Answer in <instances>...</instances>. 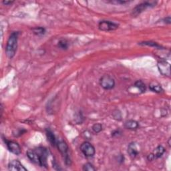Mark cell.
<instances>
[{
  "instance_id": "6da1fadb",
  "label": "cell",
  "mask_w": 171,
  "mask_h": 171,
  "mask_svg": "<svg viewBox=\"0 0 171 171\" xmlns=\"http://www.w3.org/2000/svg\"><path fill=\"white\" fill-rule=\"evenodd\" d=\"M18 32H12L9 35L7 45L5 47V53L9 58H13L16 53L18 48Z\"/></svg>"
},
{
  "instance_id": "7a4b0ae2",
  "label": "cell",
  "mask_w": 171,
  "mask_h": 171,
  "mask_svg": "<svg viewBox=\"0 0 171 171\" xmlns=\"http://www.w3.org/2000/svg\"><path fill=\"white\" fill-rule=\"evenodd\" d=\"M38 157V165L45 168L48 167V157L49 151L44 147H38L34 149Z\"/></svg>"
},
{
  "instance_id": "3957f363",
  "label": "cell",
  "mask_w": 171,
  "mask_h": 171,
  "mask_svg": "<svg viewBox=\"0 0 171 171\" xmlns=\"http://www.w3.org/2000/svg\"><path fill=\"white\" fill-rule=\"evenodd\" d=\"M56 146L58 147V150L62 154V156L64 157L65 164H68V165H70L71 160L70 159V156L68 155L69 148L66 142H64V140H60L59 142H57Z\"/></svg>"
},
{
  "instance_id": "277c9868",
  "label": "cell",
  "mask_w": 171,
  "mask_h": 171,
  "mask_svg": "<svg viewBox=\"0 0 171 171\" xmlns=\"http://www.w3.org/2000/svg\"><path fill=\"white\" fill-rule=\"evenodd\" d=\"M100 84L104 90H112L115 86V80L111 75L105 74L101 77Z\"/></svg>"
},
{
  "instance_id": "5b68a950",
  "label": "cell",
  "mask_w": 171,
  "mask_h": 171,
  "mask_svg": "<svg viewBox=\"0 0 171 171\" xmlns=\"http://www.w3.org/2000/svg\"><path fill=\"white\" fill-rule=\"evenodd\" d=\"M118 27H119V25L116 24V23L107 20L101 21L98 24V28L100 30L104 32L114 31L117 29Z\"/></svg>"
},
{
  "instance_id": "8992f818",
  "label": "cell",
  "mask_w": 171,
  "mask_h": 171,
  "mask_svg": "<svg viewBox=\"0 0 171 171\" xmlns=\"http://www.w3.org/2000/svg\"><path fill=\"white\" fill-rule=\"evenodd\" d=\"M80 150L86 156L92 157L96 153L94 146L89 142H84L80 146Z\"/></svg>"
},
{
  "instance_id": "52a82bcc",
  "label": "cell",
  "mask_w": 171,
  "mask_h": 171,
  "mask_svg": "<svg viewBox=\"0 0 171 171\" xmlns=\"http://www.w3.org/2000/svg\"><path fill=\"white\" fill-rule=\"evenodd\" d=\"M156 2H143L142 4L138 5L136 6L132 11V15L134 16H137L139 14H141L142 12H144L147 8L153 7L156 5Z\"/></svg>"
},
{
  "instance_id": "ba28073f",
  "label": "cell",
  "mask_w": 171,
  "mask_h": 171,
  "mask_svg": "<svg viewBox=\"0 0 171 171\" xmlns=\"http://www.w3.org/2000/svg\"><path fill=\"white\" fill-rule=\"evenodd\" d=\"M157 67L161 74L166 76L170 77V65L169 63L165 60H161L158 62Z\"/></svg>"
},
{
  "instance_id": "9c48e42d",
  "label": "cell",
  "mask_w": 171,
  "mask_h": 171,
  "mask_svg": "<svg viewBox=\"0 0 171 171\" xmlns=\"http://www.w3.org/2000/svg\"><path fill=\"white\" fill-rule=\"evenodd\" d=\"M5 144L7 146L8 150L13 154L19 155L22 153V149L20 146L19 145L18 142H14V141H8L5 140Z\"/></svg>"
},
{
  "instance_id": "30bf717a",
  "label": "cell",
  "mask_w": 171,
  "mask_h": 171,
  "mask_svg": "<svg viewBox=\"0 0 171 171\" xmlns=\"http://www.w3.org/2000/svg\"><path fill=\"white\" fill-rule=\"evenodd\" d=\"M8 169L12 171H28V170L18 160L11 161L8 164Z\"/></svg>"
},
{
  "instance_id": "8fae6325",
  "label": "cell",
  "mask_w": 171,
  "mask_h": 171,
  "mask_svg": "<svg viewBox=\"0 0 171 171\" xmlns=\"http://www.w3.org/2000/svg\"><path fill=\"white\" fill-rule=\"evenodd\" d=\"M128 153L132 158H135L139 153V150H138L137 146L135 142L130 143L128 147Z\"/></svg>"
},
{
  "instance_id": "7c38bea8",
  "label": "cell",
  "mask_w": 171,
  "mask_h": 171,
  "mask_svg": "<svg viewBox=\"0 0 171 171\" xmlns=\"http://www.w3.org/2000/svg\"><path fill=\"white\" fill-rule=\"evenodd\" d=\"M139 126V123L134 120H129L125 122L124 127L129 130H136Z\"/></svg>"
},
{
  "instance_id": "4fadbf2b",
  "label": "cell",
  "mask_w": 171,
  "mask_h": 171,
  "mask_svg": "<svg viewBox=\"0 0 171 171\" xmlns=\"http://www.w3.org/2000/svg\"><path fill=\"white\" fill-rule=\"evenodd\" d=\"M27 156L32 162L34 163L38 164V157L37 153H35V150H28L27 152Z\"/></svg>"
},
{
  "instance_id": "5bb4252c",
  "label": "cell",
  "mask_w": 171,
  "mask_h": 171,
  "mask_svg": "<svg viewBox=\"0 0 171 171\" xmlns=\"http://www.w3.org/2000/svg\"><path fill=\"white\" fill-rule=\"evenodd\" d=\"M149 88L150 90L156 93H160L163 91V88L161 85L156 82H152L149 85Z\"/></svg>"
},
{
  "instance_id": "9a60e30c",
  "label": "cell",
  "mask_w": 171,
  "mask_h": 171,
  "mask_svg": "<svg viewBox=\"0 0 171 171\" xmlns=\"http://www.w3.org/2000/svg\"><path fill=\"white\" fill-rule=\"evenodd\" d=\"M46 136L48 140L50 142L52 146H56V139H55V137L54 136V133L52 132L50 129L46 130Z\"/></svg>"
},
{
  "instance_id": "2e32d148",
  "label": "cell",
  "mask_w": 171,
  "mask_h": 171,
  "mask_svg": "<svg viewBox=\"0 0 171 171\" xmlns=\"http://www.w3.org/2000/svg\"><path fill=\"white\" fill-rule=\"evenodd\" d=\"M165 152V149H164V148L161 146L159 145L158 146L156 149L154 150V153H153L154 157H155V159H158V158H160L163 156V154Z\"/></svg>"
},
{
  "instance_id": "e0dca14e",
  "label": "cell",
  "mask_w": 171,
  "mask_h": 171,
  "mask_svg": "<svg viewBox=\"0 0 171 171\" xmlns=\"http://www.w3.org/2000/svg\"><path fill=\"white\" fill-rule=\"evenodd\" d=\"M134 86L136 88H137L138 89H139L141 93H143L144 92L146 91V86L144 84V82L142 80H138L135 82V84H134Z\"/></svg>"
},
{
  "instance_id": "ac0fdd59",
  "label": "cell",
  "mask_w": 171,
  "mask_h": 171,
  "mask_svg": "<svg viewBox=\"0 0 171 171\" xmlns=\"http://www.w3.org/2000/svg\"><path fill=\"white\" fill-rule=\"evenodd\" d=\"M34 34L37 35H42L45 33V29L42 27H36L32 29Z\"/></svg>"
},
{
  "instance_id": "d6986e66",
  "label": "cell",
  "mask_w": 171,
  "mask_h": 171,
  "mask_svg": "<svg viewBox=\"0 0 171 171\" xmlns=\"http://www.w3.org/2000/svg\"><path fill=\"white\" fill-rule=\"evenodd\" d=\"M139 44L140 45H149V46H151V47H154L156 48H160L161 46L160 45H159L156 42H140L139 43Z\"/></svg>"
},
{
  "instance_id": "ffe728a7",
  "label": "cell",
  "mask_w": 171,
  "mask_h": 171,
  "mask_svg": "<svg viewBox=\"0 0 171 171\" xmlns=\"http://www.w3.org/2000/svg\"><path fill=\"white\" fill-rule=\"evenodd\" d=\"M58 45L59 48L62 49V50H66L68 48V42L65 39H61V40L59 41Z\"/></svg>"
},
{
  "instance_id": "44dd1931",
  "label": "cell",
  "mask_w": 171,
  "mask_h": 171,
  "mask_svg": "<svg viewBox=\"0 0 171 171\" xmlns=\"http://www.w3.org/2000/svg\"><path fill=\"white\" fill-rule=\"evenodd\" d=\"M83 170H86V171H95L96 169H95L94 166L91 163H86L83 166Z\"/></svg>"
},
{
  "instance_id": "7402d4cb",
  "label": "cell",
  "mask_w": 171,
  "mask_h": 171,
  "mask_svg": "<svg viewBox=\"0 0 171 171\" xmlns=\"http://www.w3.org/2000/svg\"><path fill=\"white\" fill-rule=\"evenodd\" d=\"M92 128V130L95 133H99L102 130V124L97 123L94 124Z\"/></svg>"
},
{
  "instance_id": "603a6c76",
  "label": "cell",
  "mask_w": 171,
  "mask_h": 171,
  "mask_svg": "<svg viewBox=\"0 0 171 171\" xmlns=\"http://www.w3.org/2000/svg\"><path fill=\"white\" fill-rule=\"evenodd\" d=\"M112 4H126V3H128L129 2L128 1H121V0H115V1H111L110 2Z\"/></svg>"
},
{
  "instance_id": "cb8c5ba5",
  "label": "cell",
  "mask_w": 171,
  "mask_h": 171,
  "mask_svg": "<svg viewBox=\"0 0 171 171\" xmlns=\"http://www.w3.org/2000/svg\"><path fill=\"white\" fill-rule=\"evenodd\" d=\"M147 159H148V160H149V161H152V160H153L154 159H155V157H154V154L152 153V154H149V156H148Z\"/></svg>"
},
{
  "instance_id": "d4e9b609",
  "label": "cell",
  "mask_w": 171,
  "mask_h": 171,
  "mask_svg": "<svg viewBox=\"0 0 171 171\" xmlns=\"http://www.w3.org/2000/svg\"><path fill=\"white\" fill-rule=\"evenodd\" d=\"M14 1H3L2 3L5 5H12L13 3H14Z\"/></svg>"
},
{
  "instance_id": "484cf974",
  "label": "cell",
  "mask_w": 171,
  "mask_h": 171,
  "mask_svg": "<svg viewBox=\"0 0 171 171\" xmlns=\"http://www.w3.org/2000/svg\"><path fill=\"white\" fill-rule=\"evenodd\" d=\"M164 22L165 23H166V24H170V22H171V19H170V16H169V17H167V18H164Z\"/></svg>"
}]
</instances>
